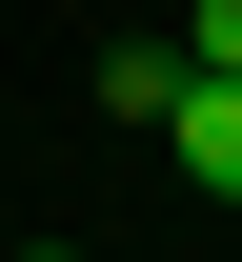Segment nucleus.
I'll return each mask as SVG.
<instances>
[{
	"instance_id": "3",
	"label": "nucleus",
	"mask_w": 242,
	"mask_h": 262,
	"mask_svg": "<svg viewBox=\"0 0 242 262\" xmlns=\"http://www.w3.org/2000/svg\"><path fill=\"white\" fill-rule=\"evenodd\" d=\"M182 61H202V81H242V0H182Z\"/></svg>"
},
{
	"instance_id": "1",
	"label": "nucleus",
	"mask_w": 242,
	"mask_h": 262,
	"mask_svg": "<svg viewBox=\"0 0 242 262\" xmlns=\"http://www.w3.org/2000/svg\"><path fill=\"white\" fill-rule=\"evenodd\" d=\"M141 141H182V182H222V202H242V81H202V61H182V101H162Z\"/></svg>"
},
{
	"instance_id": "2",
	"label": "nucleus",
	"mask_w": 242,
	"mask_h": 262,
	"mask_svg": "<svg viewBox=\"0 0 242 262\" xmlns=\"http://www.w3.org/2000/svg\"><path fill=\"white\" fill-rule=\"evenodd\" d=\"M182 101V40H101V121H162Z\"/></svg>"
},
{
	"instance_id": "4",
	"label": "nucleus",
	"mask_w": 242,
	"mask_h": 262,
	"mask_svg": "<svg viewBox=\"0 0 242 262\" xmlns=\"http://www.w3.org/2000/svg\"><path fill=\"white\" fill-rule=\"evenodd\" d=\"M20 262H61V242H20Z\"/></svg>"
}]
</instances>
